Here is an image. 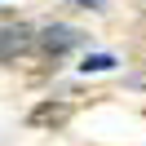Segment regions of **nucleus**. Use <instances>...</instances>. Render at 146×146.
Listing matches in <instances>:
<instances>
[{
	"mask_svg": "<svg viewBox=\"0 0 146 146\" xmlns=\"http://www.w3.org/2000/svg\"><path fill=\"white\" fill-rule=\"evenodd\" d=\"M111 66H115L111 53H89V58H84V75H89V71H111Z\"/></svg>",
	"mask_w": 146,
	"mask_h": 146,
	"instance_id": "4",
	"label": "nucleus"
},
{
	"mask_svg": "<svg viewBox=\"0 0 146 146\" xmlns=\"http://www.w3.org/2000/svg\"><path fill=\"white\" fill-rule=\"evenodd\" d=\"M71 5H80V9H102V0H71Z\"/></svg>",
	"mask_w": 146,
	"mask_h": 146,
	"instance_id": "5",
	"label": "nucleus"
},
{
	"mask_svg": "<svg viewBox=\"0 0 146 146\" xmlns=\"http://www.w3.org/2000/svg\"><path fill=\"white\" fill-rule=\"evenodd\" d=\"M80 44H84V31L62 27V22H53V27H44V31L36 36V49H40L44 58H53V62H58L62 53H71V49H80Z\"/></svg>",
	"mask_w": 146,
	"mask_h": 146,
	"instance_id": "1",
	"label": "nucleus"
},
{
	"mask_svg": "<svg viewBox=\"0 0 146 146\" xmlns=\"http://www.w3.org/2000/svg\"><path fill=\"white\" fill-rule=\"evenodd\" d=\"M31 124H36V128H49V124H62V119H66V106H62V102H44V106H36V111H31Z\"/></svg>",
	"mask_w": 146,
	"mask_h": 146,
	"instance_id": "3",
	"label": "nucleus"
},
{
	"mask_svg": "<svg viewBox=\"0 0 146 146\" xmlns=\"http://www.w3.org/2000/svg\"><path fill=\"white\" fill-rule=\"evenodd\" d=\"M31 44H36V31H31V27H22V22L0 27V62H13V58L27 53Z\"/></svg>",
	"mask_w": 146,
	"mask_h": 146,
	"instance_id": "2",
	"label": "nucleus"
}]
</instances>
